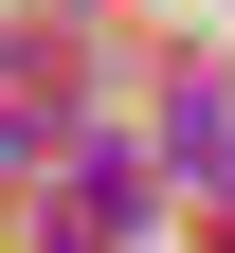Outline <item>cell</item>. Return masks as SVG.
<instances>
[{"instance_id": "1", "label": "cell", "mask_w": 235, "mask_h": 253, "mask_svg": "<svg viewBox=\"0 0 235 253\" xmlns=\"http://www.w3.org/2000/svg\"><path fill=\"white\" fill-rule=\"evenodd\" d=\"M73 163V73H0V181H54Z\"/></svg>"}, {"instance_id": "2", "label": "cell", "mask_w": 235, "mask_h": 253, "mask_svg": "<svg viewBox=\"0 0 235 253\" xmlns=\"http://www.w3.org/2000/svg\"><path fill=\"white\" fill-rule=\"evenodd\" d=\"M163 145H181V181H235V109H217V90H181V109H163Z\"/></svg>"}]
</instances>
